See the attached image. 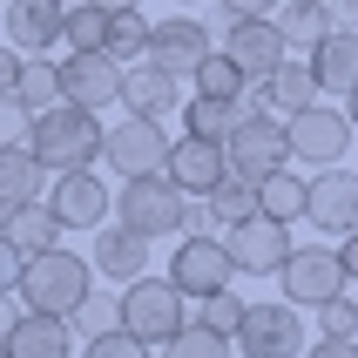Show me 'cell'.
I'll use <instances>...</instances> for the list:
<instances>
[{"instance_id": "4316f807", "label": "cell", "mask_w": 358, "mask_h": 358, "mask_svg": "<svg viewBox=\"0 0 358 358\" xmlns=\"http://www.w3.org/2000/svg\"><path fill=\"white\" fill-rule=\"evenodd\" d=\"M278 34H284V48H304V55H311V48H318L324 34H331V14H324L318 0H278Z\"/></svg>"}, {"instance_id": "7dc6e473", "label": "cell", "mask_w": 358, "mask_h": 358, "mask_svg": "<svg viewBox=\"0 0 358 358\" xmlns=\"http://www.w3.org/2000/svg\"><path fill=\"white\" fill-rule=\"evenodd\" d=\"M14 318H20V304H14V291H0V345H7V331H14Z\"/></svg>"}, {"instance_id": "8fae6325", "label": "cell", "mask_w": 358, "mask_h": 358, "mask_svg": "<svg viewBox=\"0 0 358 358\" xmlns=\"http://www.w3.org/2000/svg\"><path fill=\"white\" fill-rule=\"evenodd\" d=\"M169 284L182 298H210L223 284H237V264H230V243L223 237H182L176 257H169Z\"/></svg>"}, {"instance_id": "bcb514c9", "label": "cell", "mask_w": 358, "mask_h": 358, "mask_svg": "<svg viewBox=\"0 0 358 358\" xmlns=\"http://www.w3.org/2000/svg\"><path fill=\"white\" fill-rule=\"evenodd\" d=\"M324 14H331V27H358V0H318Z\"/></svg>"}, {"instance_id": "7bdbcfd3", "label": "cell", "mask_w": 358, "mask_h": 358, "mask_svg": "<svg viewBox=\"0 0 358 358\" xmlns=\"http://www.w3.org/2000/svg\"><path fill=\"white\" fill-rule=\"evenodd\" d=\"M338 264H345V284L358 291V230H345V237H338Z\"/></svg>"}, {"instance_id": "e0dca14e", "label": "cell", "mask_w": 358, "mask_h": 358, "mask_svg": "<svg viewBox=\"0 0 358 358\" xmlns=\"http://www.w3.org/2000/svg\"><path fill=\"white\" fill-rule=\"evenodd\" d=\"M108 203H115V196H108V182H101V176H88V169H61L48 210L61 217V230H101Z\"/></svg>"}, {"instance_id": "ffe728a7", "label": "cell", "mask_w": 358, "mask_h": 358, "mask_svg": "<svg viewBox=\"0 0 358 358\" xmlns=\"http://www.w3.org/2000/svg\"><path fill=\"white\" fill-rule=\"evenodd\" d=\"M88 264H95V278L108 284H129L149 271V237L142 230H129V223H115V230H95V243H88Z\"/></svg>"}, {"instance_id": "ac0fdd59", "label": "cell", "mask_w": 358, "mask_h": 358, "mask_svg": "<svg viewBox=\"0 0 358 358\" xmlns=\"http://www.w3.org/2000/svg\"><path fill=\"white\" fill-rule=\"evenodd\" d=\"M162 176H176V189H189V196H210L217 176H230V156H223L217 136H182V142H169Z\"/></svg>"}, {"instance_id": "ba28073f", "label": "cell", "mask_w": 358, "mask_h": 358, "mask_svg": "<svg viewBox=\"0 0 358 358\" xmlns=\"http://www.w3.org/2000/svg\"><path fill=\"white\" fill-rule=\"evenodd\" d=\"M278 284H284V298L298 304V311H318L324 298H338V291H352L345 284V264L338 250H324V243H291V257L278 264Z\"/></svg>"}, {"instance_id": "f6af8a7d", "label": "cell", "mask_w": 358, "mask_h": 358, "mask_svg": "<svg viewBox=\"0 0 358 358\" xmlns=\"http://www.w3.org/2000/svg\"><path fill=\"white\" fill-rule=\"evenodd\" d=\"M230 20H243V14H278V0H217Z\"/></svg>"}, {"instance_id": "8d00e7d4", "label": "cell", "mask_w": 358, "mask_h": 358, "mask_svg": "<svg viewBox=\"0 0 358 358\" xmlns=\"http://www.w3.org/2000/svg\"><path fill=\"white\" fill-rule=\"evenodd\" d=\"M318 338H358V298L338 291V298L318 304Z\"/></svg>"}, {"instance_id": "83f0119b", "label": "cell", "mask_w": 358, "mask_h": 358, "mask_svg": "<svg viewBox=\"0 0 358 358\" xmlns=\"http://www.w3.org/2000/svg\"><path fill=\"white\" fill-rule=\"evenodd\" d=\"M189 81H196V95H223V101H243V88H250V75H243L223 48H210V55L189 68Z\"/></svg>"}, {"instance_id": "74e56055", "label": "cell", "mask_w": 358, "mask_h": 358, "mask_svg": "<svg viewBox=\"0 0 358 358\" xmlns=\"http://www.w3.org/2000/svg\"><path fill=\"white\" fill-rule=\"evenodd\" d=\"M156 345H142L136 331H101V338H88V352L81 358H149Z\"/></svg>"}, {"instance_id": "681fc988", "label": "cell", "mask_w": 358, "mask_h": 358, "mask_svg": "<svg viewBox=\"0 0 358 358\" xmlns=\"http://www.w3.org/2000/svg\"><path fill=\"white\" fill-rule=\"evenodd\" d=\"M345 115H352V122H358V88H352V95H345Z\"/></svg>"}, {"instance_id": "484cf974", "label": "cell", "mask_w": 358, "mask_h": 358, "mask_svg": "<svg viewBox=\"0 0 358 358\" xmlns=\"http://www.w3.org/2000/svg\"><path fill=\"white\" fill-rule=\"evenodd\" d=\"M304 196H311V182L291 176V162L271 169V176H257V210L271 223H304Z\"/></svg>"}, {"instance_id": "7c38bea8", "label": "cell", "mask_w": 358, "mask_h": 358, "mask_svg": "<svg viewBox=\"0 0 358 358\" xmlns=\"http://www.w3.org/2000/svg\"><path fill=\"white\" fill-rule=\"evenodd\" d=\"M61 101H81L101 115L108 101H122V61L108 48H75L61 61Z\"/></svg>"}, {"instance_id": "7a4b0ae2", "label": "cell", "mask_w": 358, "mask_h": 358, "mask_svg": "<svg viewBox=\"0 0 358 358\" xmlns=\"http://www.w3.org/2000/svg\"><path fill=\"white\" fill-rule=\"evenodd\" d=\"M27 149H34L48 169H88L101 156V122L95 108H81V101H48L34 108V129H27Z\"/></svg>"}, {"instance_id": "9a60e30c", "label": "cell", "mask_w": 358, "mask_h": 358, "mask_svg": "<svg viewBox=\"0 0 358 358\" xmlns=\"http://www.w3.org/2000/svg\"><path fill=\"white\" fill-rule=\"evenodd\" d=\"M223 55L237 61L250 81H264L284 55H291V48H284V34H278V20H271V14H243V20L223 27Z\"/></svg>"}, {"instance_id": "c3c4849f", "label": "cell", "mask_w": 358, "mask_h": 358, "mask_svg": "<svg viewBox=\"0 0 358 358\" xmlns=\"http://www.w3.org/2000/svg\"><path fill=\"white\" fill-rule=\"evenodd\" d=\"M95 7H108V14H115V7H142V0H95Z\"/></svg>"}, {"instance_id": "f5cc1de1", "label": "cell", "mask_w": 358, "mask_h": 358, "mask_svg": "<svg viewBox=\"0 0 358 358\" xmlns=\"http://www.w3.org/2000/svg\"><path fill=\"white\" fill-rule=\"evenodd\" d=\"M0 358H7V345H0Z\"/></svg>"}, {"instance_id": "b9f144b4", "label": "cell", "mask_w": 358, "mask_h": 358, "mask_svg": "<svg viewBox=\"0 0 358 358\" xmlns=\"http://www.w3.org/2000/svg\"><path fill=\"white\" fill-rule=\"evenodd\" d=\"M20 61H27V55H20L14 41H7V48H0V95H14V81H20Z\"/></svg>"}, {"instance_id": "8992f818", "label": "cell", "mask_w": 358, "mask_h": 358, "mask_svg": "<svg viewBox=\"0 0 358 358\" xmlns=\"http://www.w3.org/2000/svg\"><path fill=\"white\" fill-rule=\"evenodd\" d=\"M284 129H291V162H311V169H331L352 149V115L324 108V95L311 108H298V115H284Z\"/></svg>"}, {"instance_id": "f907efd6", "label": "cell", "mask_w": 358, "mask_h": 358, "mask_svg": "<svg viewBox=\"0 0 358 358\" xmlns=\"http://www.w3.org/2000/svg\"><path fill=\"white\" fill-rule=\"evenodd\" d=\"M0 230H7V203H0Z\"/></svg>"}, {"instance_id": "30bf717a", "label": "cell", "mask_w": 358, "mask_h": 358, "mask_svg": "<svg viewBox=\"0 0 358 358\" xmlns=\"http://www.w3.org/2000/svg\"><path fill=\"white\" fill-rule=\"evenodd\" d=\"M101 162L115 169V176H149L169 162V136H162L156 115H129L115 129H101Z\"/></svg>"}, {"instance_id": "f35d334b", "label": "cell", "mask_w": 358, "mask_h": 358, "mask_svg": "<svg viewBox=\"0 0 358 358\" xmlns=\"http://www.w3.org/2000/svg\"><path fill=\"white\" fill-rule=\"evenodd\" d=\"M27 129H34V108H27L20 95H0V149L27 142Z\"/></svg>"}, {"instance_id": "6da1fadb", "label": "cell", "mask_w": 358, "mask_h": 358, "mask_svg": "<svg viewBox=\"0 0 358 358\" xmlns=\"http://www.w3.org/2000/svg\"><path fill=\"white\" fill-rule=\"evenodd\" d=\"M95 264L75 257V250H34V257H20V284H14V298L20 311H48V318H68L88 291H95V278H88Z\"/></svg>"}, {"instance_id": "d590c367", "label": "cell", "mask_w": 358, "mask_h": 358, "mask_svg": "<svg viewBox=\"0 0 358 358\" xmlns=\"http://www.w3.org/2000/svg\"><path fill=\"white\" fill-rule=\"evenodd\" d=\"M196 324L203 331H223V338H237V324H243V298L223 284V291H210V298H196Z\"/></svg>"}, {"instance_id": "d6986e66", "label": "cell", "mask_w": 358, "mask_h": 358, "mask_svg": "<svg viewBox=\"0 0 358 358\" xmlns=\"http://www.w3.org/2000/svg\"><path fill=\"white\" fill-rule=\"evenodd\" d=\"M203 55H210V27L196 14H169V20L149 27V61H162L169 75H189Z\"/></svg>"}, {"instance_id": "f546056e", "label": "cell", "mask_w": 358, "mask_h": 358, "mask_svg": "<svg viewBox=\"0 0 358 358\" xmlns=\"http://www.w3.org/2000/svg\"><path fill=\"white\" fill-rule=\"evenodd\" d=\"M243 115V101H223V95H189L182 101V122H189V136H230V122Z\"/></svg>"}, {"instance_id": "5b68a950", "label": "cell", "mask_w": 358, "mask_h": 358, "mask_svg": "<svg viewBox=\"0 0 358 358\" xmlns=\"http://www.w3.org/2000/svg\"><path fill=\"white\" fill-rule=\"evenodd\" d=\"M223 156H230V169L237 176H271V169H284L291 162V129H284V115H271V108H243L237 122H230V136H223Z\"/></svg>"}, {"instance_id": "3957f363", "label": "cell", "mask_w": 358, "mask_h": 358, "mask_svg": "<svg viewBox=\"0 0 358 358\" xmlns=\"http://www.w3.org/2000/svg\"><path fill=\"white\" fill-rule=\"evenodd\" d=\"M189 324V298H182L169 278H129L122 284V331H136L142 345H169Z\"/></svg>"}, {"instance_id": "603a6c76", "label": "cell", "mask_w": 358, "mask_h": 358, "mask_svg": "<svg viewBox=\"0 0 358 358\" xmlns=\"http://www.w3.org/2000/svg\"><path fill=\"white\" fill-rule=\"evenodd\" d=\"M68 352H75V331L68 318H48V311H20L7 331V358H68Z\"/></svg>"}, {"instance_id": "44dd1931", "label": "cell", "mask_w": 358, "mask_h": 358, "mask_svg": "<svg viewBox=\"0 0 358 358\" xmlns=\"http://www.w3.org/2000/svg\"><path fill=\"white\" fill-rule=\"evenodd\" d=\"M7 41H14L20 55H48L61 41V20H68V7L61 0H7Z\"/></svg>"}, {"instance_id": "d6a6232c", "label": "cell", "mask_w": 358, "mask_h": 358, "mask_svg": "<svg viewBox=\"0 0 358 358\" xmlns=\"http://www.w3.org/2000/svg\"><path fill=\"white\" fill-rule=\"evenodd\" d=\"M101 48H108L115 61H142V55H149V27H142L136 7H115V14H108V34H101Z\"/></svg>"}, {"instance_id": "ab89813d", "label": "cell", "mask_w": 358, "mask_h": 358, "mask_svg": "<svg viewBox=\"0 0 358 358\" xmlns=\"http://www.w3.org/2000/svg\"><path fill=\"white\" fill-rule=\"evenodd\" d=\"M223 223H217V210H210V196H189L182 203V237H217Z\"/></svg>"}, {"instance_id": "ee69618b", "label": "cell", "mask_w": 358, "mask_h": 358, "mask_svg": "<svg viewBox=\"0 0 358 358\" xmlns=\"http://www.w3.org/2000/svg\"><path fill=\"white\" fill-rule=\"evenodd\" d=\"M14 284H20V250L0 237V291H14Z\"/></svg>"}, {"instance_id": "1f68e13d", "label": "cell", "mask_w": 358, "mask_h": 358, "mask_svg": "<svg viewBox=\"0 0 358 358\" xmlns=\"http://www.w3.org/2000/svg\"><path fill=\"white\" fill-rule=\"evenodd\" d=\"M210 210H217V223H243V217H257V182L250 176H217V189H210Z\"/></svg>"}, {"instance_id": "4fadbf2b", "label": "cell", "mask_w": 358, "mask_h": 358, "mask_svg": "<svg viewBox=\"0 0 358 358\" xmlns=\"http://www.w3.org/2000/svg\"><path fill=\"white\" fill-rule=\"evenodd\" d=\"M324 88H318V75H311V61H291L284 55L278 68L264 81H250L243 88V108H271V115H298V108H311Z\"/></svg>"}, {"instance_id": "e575fe53", "label": "cell", "mask_w": 358, "mask_h": 358, "mask_svg": "<svg viewBox=\"0 0 358 358\" xmlns=\"http://www.w3.org/2000/svg\"><path fill=\"white\" fill-rule=\"evenodd\" d=\"M101 34H108V7L75 0V7H68V20H61V41H68V48H101Z\"/></svg>"}, {"instance_id": "9c48e42d", "label": "cell", "mask_w": 358, "mask_h": 358, "mask_svg": "<svg viewBox=\"0 0 358 358\" xmlns=\"http://www.w3.org/2000/svg\"><path fill=\"white\" fill-rule=\"evenodd\" d=\"M223 243H230L237 278H278V264L291 257V223H271L257 210V217H243V223H223Z\"/></svg>"}, {"instance_id": "836d02e7", "label": "cell", "mask_w": 358, "mask_h": 358, "mask_svg": "<svg viewBox=\"0 0 358 358\" xmlns=\"http://www.w3.org/2000/svg\"><path fill=\"white\" fill-rule=\"evenodd\" d=\"M162 358H237V338H223V331H203V324H182L176 338L162 345Z\"/></svg>"}, {"instance_id": "7402d4cb", "label": "cell", "mask_w": 358, "mask_h": 358, "mask_svg": "<svg viewBox=\"0 0 358 358\" xmlns=\"http://www.w3.org/2000/svg\"><path fill=\"white\" fill-rule=\"evenodd\" d=\"M304 61H311V75H318L324 95H352L358 88V27H331Z\"/></svg>"}, {"instance_id": "cb8c5ba5", "label": "cell", "mask_w": 358, "mask_h": 358, "mask_svg": "<svg viewBox=\"0 0 358 358\" xmlns=\"http://www.w3.org/2000/svg\"><path fill=\"white\" fill-rule=\"evenodd\" d=\"M48 176H55V169H48L27 142L0 149V203H7V210H14V203H34L41 189H48Z\"/></svg>"}, {"instance_id": "d4e9b609", "label": "cell", "mask_w": 358, "mask_h": 358, "mask_svg": "<svg viewBox=\"0 0 358 358\" xmlns=\"http://www.w3.org/2000/svg\"><path fill=\"white\" fill-rule=\"evenodd\" d=\"M0 237L14 243L20 257H34V250H55V243H61V217H55V210H48L41 196H34V203H14Z\"/></svg>"}, {"instance_id": "60d3db41", "label": "cell", "mask_w": 358, "mask_h": 358, "mask_svg": "<svg viewBox=\"0 0 358 358\" xmlns=\"http://www.w3.org/2000/svg\"><path fill=\"white\" fill-rule=\"evenodd\" d=\"M304 358H358V338H311Z\"/></svg>"}, {"instance_id": "277c9868", "label": "cell", "mask_w": 358, "mask_h": 358, "mask_svg": "<svg viewBox=\"0 0 358 358\" xmlns=\"http://www.w3.org/2000/svg\"><path fill=\"white\" fill-rule=\"evenodd\" d=\"M182 203H189V189H176V176L149 169V176H122L115 217L156 243V237H176V230H182Z\"/></svg>"}, {"instance_id": "816d5d0a", "label": "cell", "mask_w": 358, "mask_h": 358, "mask_svg": "<svg viewBox=\"0 0 358 358\" xmlns=\"http://www.w3.org/2000/svg\"><path fill=\"white\" fill-rule=\"evenodd\" d=\"M61 7H75V0H61Z\"/></svg>"}, {"instance_id": "f1b7e54d", "label": "cell", "mask_w": 358, "mask_h": 358, "mask_svg": "<svg viewBox=\"0 0 358 358\" xmlns=\"http://www.w3.org/2000/svg\"><path fill=\"white\" fill-rule=\"evenodd\" d=\"M68 331H75V338H101V331H122V291H88V298L68 311Z\"/></svg>"}, {"instance_id": "52a82bcc", "label": "cell", "mask_w": 358, "mask_h": 358, "mask_svg": "<svg viewBox=\"0 0 358 358\" xmlns=\"http://www.w3.org/2000/svg\"><path fill=\"white\" fill-rule=\"evenodd\" d=\"M304 311L291 298L284 304H243V324H237V345L243 358H304Z\"/></svg>"}, {"instance_id": "4dcf8cb0", "label": "cell", "mask_w": 358, "mask_h": 358, "mask_svg": "<svg viewBox=\"0 0 358 358\" xmlns=\"http://www.w3.org/2000/svg\"><path fill=\"white\" fill-rule=\"evenodd\" d=\"M14 95L27 101V108H48V101H61V61H48V55H27V61H20Z\"/></svg>"}, {"instance_id": "5bb4252c", "label": "cell", "mask_w": 358, "mask_h": 358, "mask_svg": "<svg viewBox=\"0 0 358 358\" xmlns=\"http://www.w3.org/2000/svg\"><path fill=\"white\" fill-rule=\"evenodd\" d=\"M122 108H129V115H176L182 108V75H169V68H162V61H122Z\"/></svg>"}, {"instance_id": "db71d44e", "label": "cell", "mask_w": 358, "mask_h": 358, "mask_svg": "<svg viewBox=\"0 0 358 358\" xmlns=\"http://www.w3.org/2000/svg\"><path fill=\"white\" fill-rule=\"evenodd\" d=\"M182 7H189V0H182Z\"/></svg>"}, {"instance_id": "2e32d148", "label": "cell", "mask_w": 358, "mask_h": 358, "mask_svg": "<svg viewBox=\"0 0 358 358\" xmlns=\"http://www.w3.org/2000/svg\"><path fill=\"white\" fill-rule=\"evenodd\" d=\"M304 217H311V230H331V237L358 230V169H338V162H331L324 176H311Z\"/></svg>"}]
</instances>
